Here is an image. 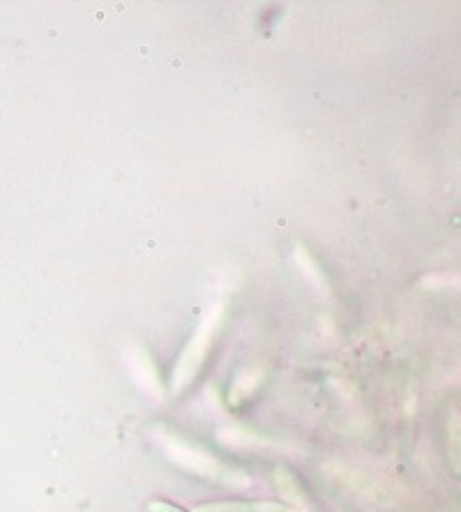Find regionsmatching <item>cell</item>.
<instances>
[{"label":"cell","mask_w":461,"mask_h":512,"mask_svg":"<svg viewBox=\"0 0 461 512\" xmlns=\"http://www.w3.org/2000/svg\"><path fill=\"white\" fill-rule=\"evenodd\" d=\"M443 443H445V462L452 478L461 480V395L452 397L445 411L443 425Z\"/></svg>","instance_id":"2"},{"label":"cell","mask_w":461,"mask_h":512,"mask_svg":"<svg viewBox=\"0 0 461 512\" xmlns=\"http://www.w3.org/2000/svg\"><path fill=\"white\" fill-rule=\"evenodd\" d=\"M146 512H194V510H187L183 506H178V503L166 501V499H153L148 501Z\"/></svg>","instance_id":"4"},{"label":"cell","mask_w":461,"mask_h":512,"mask_svg":"<svg viewBox=\"0 0 461 512\" xmlns=\"http://www.w3.org/2000/svg\"><path fill=\"white\" fill-rule=\"evenodd\" d=\"M219 314V312H217ZM217 314L210 316L208 323H203V328L196 333L194 340L190 342V346L183 351L180 356L176 370H173V393H183V390L190 386V383L199 376L203 363H206L210 346H213L215 333H217Z\"/></svg>","instance_id":"1"},{"label":"cell","mask_w":461,"mask_h":512,"mask_svg":"<svg viewBox=\"0 0 461 512\" xmlns=\"http://www.w3.org/2000/svg\"><path fill=\"white\" fill-rule=\"evenodd\" d=\"M194 512H296L286 503L268 499H219L196 503Z\"/></svg>","instance_id":"3"}]
</instances>
